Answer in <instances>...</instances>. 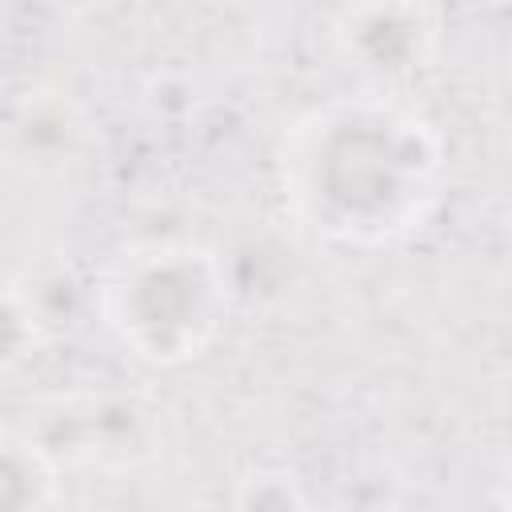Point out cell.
Segmentation results:
<instances>
[{"mask_svg": "<svg viewBox=\"0 0 512 512\" xmlns=\"http://www.w3.org/2000/svg\"><path fill=\"white\" fill-rule=\"evenodd\" d=\"M280 196L316 236L384 248L412 236L444 192L436 128L384 96H340L308 108L276 152Z\"/></svg>", "mask_w": 512, "mask_h": 512, "instance_id": "obj_1", "label": "cell"}, {"mask_svg": "<svg viewBox=\"0 0 512 512\" xmlns=\"http://www.w3.org/2000/svg\"><path fill=\"white\" fill-rule=\"evenodd\" d=\"M228 276L212 248L188 240H148L120 252L100 280L108 332L144 364H184L200 356L228 320Z\"/></svg>", "mask_w": 512, "mask_h": 512, "instance_id": "obj_2", "label": "cell"}, {"mask_svg": "<svg viewBox=\"0 0 512 512\" xmlns=\"http://www.w3.org/2000/svg\"><path fill=\"white\" fill-rule=\"evenodd\" d=\"M52 468L40 444L16 432H0V508H24L48 500Z\"/></svg>", "mask_w": 512, "mask_h": 512, "instance_id": "obj_3", "label": "cell"}, {"mask_svg": "<svg viewBox=\"0 0 512 512\" xmlns=\"http://www.w3.org/2000/svg\"><path fill=\"white\" fill-rule=\"evenodd\" d=\"M36 348V312L16 288H0V372L16 368Z\"/></svg>", "mask_w": 512, "mask_h": 512, "instance_id": "obj_4", "label": "cell"}]
</instances>
